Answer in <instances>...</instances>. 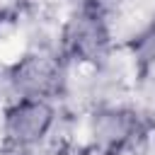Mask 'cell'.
<instances>
[{
    "mask_svg": "<svg viewBox=\"0 0 155 155\" xmlns=\"http://www.w3.org/2000/svg\"><path fill=\"white\" fill-rule=\"evenodd\" d=\"M53 121V111L46 102L41 99H22L19 104H15L10 111H7V119H5V131L12 140L27 145V143H34L39 140L48 126Z\"/></svg>",
    "mask_w": 155,
    "mask_h": 155,
    "instance_id": "1",
    "label": "cell"
},
{
    "mask_svg": "<svg viewBox=\"0 0 155 155\" xmlns=\"http://www.w3.org/2000/svg\"><path fill=\"white\" fill-rule=\"evenodd\" d=\"M133 53H136V61L148 65V63H155V24H150L133 44Z\"/></svg>",
    "mask_w": 155,
    "mask_h": 155,
    "instance_id": "2",
    "label": "cell"
}]
</instances>
